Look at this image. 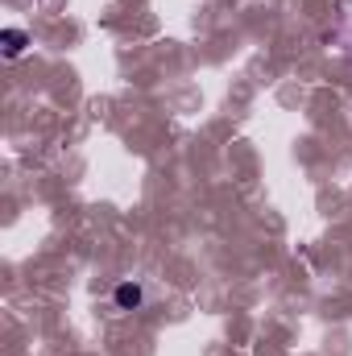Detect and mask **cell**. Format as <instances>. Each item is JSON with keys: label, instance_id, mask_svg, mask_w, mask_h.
Segmentation results:
<instances>
[{"label": "cell", "instance_id": "cell-1", "mask_svg": "<svg viewBox=\"0 0 352 356\" xmlns=\"http://www.w3.org/2000/svg\"><path fill=\"white\" fill-rule=\"evenodd\" d=\"M141 298H145V294H141L137 282H120V286H116V307H120V311H137Z\"/></svg>", "mask_w": 352, "mask_h": 356}, {"label": "cell", "instance_id": "cell-2", "mask_svg": "<svg viewBox=\"0 0 352 356\" xmlns=\"http://www.w3.org/2000/svg\"><path fill=\"white\" fill-rule=\"evenodd\" d=\"M0 46H4V58H17V54L29 46V38H25L21 29H4V33H0Z\"/></svg>", "mask_w": 352, "mask_h": 356}]
</instances>
